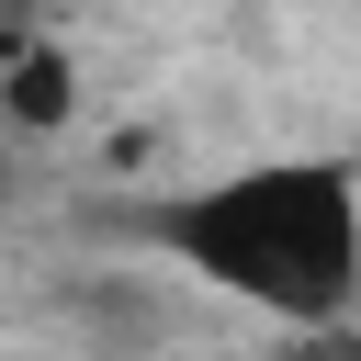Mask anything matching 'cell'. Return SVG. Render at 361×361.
I'll list each match as a JSON object with an SVG mask.
<instances>
[{"label": "cell", "instance_id": "6da1fadb", "mask_svg": "<svg viewBox=\"0 0 361 361\" xmlns=\"http://www.w3.org/2000/svg\"><path fill=\"white\" fill-rule=\"evenodd\" d=\"M135 237L180 282H203L271 327H350V305H361V169L350 158L214 169V180L147 203Z\"/></svg>", "mask_w": 361, "mask_h": 361}, {"label": "cell", "instance_id": "7a4b0ae2", "mask_svg": "<svg viewBox=\"0 0 361 361\" xmlns=\"http://www.w3.org/2000/svg\"><path fill=\"white\" fill-rule=\"evenodd\" d=\"M0 113H11V124H68V56H56V45H11Z\"/></svg>", "mask_w": 361, "mask_h": 361}, {"label": "cell", "instance_id": "3957f363", "mask_svg": "<svg viewBox=\"0 0 361 361\" xmlns=\"http://www.w3.org/2000/svg\"><path fill=\"white\" fill-rule=\"evenodd\" d=\"M68 316H79V327H90V338H124V350H135V338H158V327H169V305H158V293H147V282H124V271H102V282H90V293H79V305H68Z\"/></svg>", "mask_w": 361, "mask_h": 361}, {"label": "cell", "instance_id": "277c9868", "mask_svg": "<svg viewBox=\"0 0 361 361\" xmlns=\"http://www.w3.org/2000/svg\"><path fill=\"white\" fill-rule=\"evenodd\" d=\"M327 361H361V350H327Z\"/></svg>", "mask_w": 361, "mask_h": 361}]
</instances>
